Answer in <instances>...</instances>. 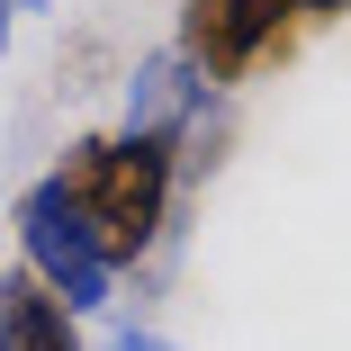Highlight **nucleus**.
I'll return each mask as SVG.
<instances>
[{"label":"nucleus","mask_w":351,"mask_h":351,"mask_svg":"<svg viewBox=\"0 0 351 351\" xmlns=\"http://www.w3.org/2000/svg\"><path fill=\"white\" fill-rule=\"evenodd\" d=\"M10 19H19V10H10V0H0V54H10Z\"/></svg>","instance_id":"nucleus-7"},{"label":"nucleus","mask_w":351,"mask_h":351,"mask_svg":"<svg viewBox=\"0 0 351 351\" xmlns=\"http://www.w3.org/2000/svg\"><path fill=\"white\" fill-rule=\"evenodd\" d=\"M19 270L36 279V289H45L63 315L108 306V261H99L90 226L73 217V198H63V180H54V171H45V180H27V198H19Z\"/></svg>","instance_id":"nucleus-3"},{"label":"nucleus","mask_w":351,"mask_h":351,"mask_svg":"<svg viewBox=\"0 0 351 351\" xmlns=\"http://www.w3.org/2000/svg\"><path fill=\"white\" fill-rule=\"evenodd\" d=\"M207 90L189 63L162 45V54H145L126 73V135H162V145H198V117H207Z\"/></svg>","instance_id":"nucleus-4"},{"label":"nucleus","mask_w":351,"mask_h":351,"mask_svg":"<svg viewBox=\"0 0 351 351\" xmlns=\"http://www.w3.org/2000/svg\"><path fill=\"white\" fill-rule=\"evenodd\" d=\"M63 198H73V217L90 226L99 261L126 270V261H145L171 226V189H180V145H162V135H82L73 154H63Z\"/></svg>","instance_id":"nucleus-1"},{"label":"nucleus","mask_w":351,"mask_h":351,"mask_svg":"<svg viewBox=\"0 0 351 351\" xmlns=\"http://www.w3.org/2000/svg\"><path fill=\"white\" fill-rule=\"evenodd\" d=\"M0 351H82V315H63L27 270H0Z\"/></svg>","instance_id":"nucleus-5"},{"label":"nucleus","mask_w":351,"mask_h":351,"mask_svg":"<svg viewBox=\"0 0 351 351\" xmlns=\"http://www.w3.org/2000/svg\"><path fill=\"white\" fill-rule=\"evenodd\" d=\"M333 19H351V0H180L171 54L207 90H243L270 63H289L306 36H324Z\"/></svg>","instance_id":"nucleus-2"},{"label":"nucleus","mask_w":351,"mask_h":351,"mask_svg":"<svg viewBox=\"0 0 351 351\" xmlns=\"http://www.w3.org/2000/svg\"><path fill=\"white\" fill-rule=\"evenodd\" d=\"M117 351H180V342H171V333H145V324H126V333H117Z\"/></svg>","instance_id":"nucleus-6"}]
</instances>
